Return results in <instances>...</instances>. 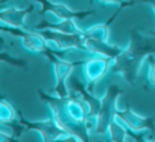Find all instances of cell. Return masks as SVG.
Returning <instances> with one entry per match:
<instances>
[{
  "instance_id": "15",
  "label": "cell",
  "mask_w": 155,
  "mask_h": 142,
  "mask_svg": "<svg viewBox=\"0 0 155 142\" xmlns=\"http://www.w3.org/2000/svg\"><path fill=\"white\" fill-rule=\"evenodd\" d=\"M19 118V111H16L14 108V105L11 102H8L5 99H2L0 101V122L5 124L18 122Z\"/></svg>"
},
{
  "instance_id": "10",
  "label": "cell",
  "mask_w": 155,
  "mask_h": 142,
  "mask_svg": "<svg viewBox=\"0 0 155 142\" xmlns=\"http://www.w3.org/2000/svg\"><path fill=\"white\" fill-rule=\"evenodd\" d=\"M34 10V4L25 8L5 7L0 11V25H7L12 27H26V18Z\"/></svg>"
},
{
  "instance_id": "12",
  "label": "cell",
  "mask_w": 155,
  "mask_h": 142,
  "mask_svg": "<svg viewBox=\"0 0 155 142\" xmlns=\"http://www.w3.org/2000/svg\"><path fill=\"white\" fill-rule=\"evenodd\" d=\"M34 30H44V29H52V30H59V32L64 33H83V29H80L76 25V21L70 19V21H56V22H49L46 19H42L40 23L33 26Z\"/></svg>"
},
{
  "instance_id": "8",
  "label": "cell",
  "mask_w": 155,
  "mask_h": 142,
  "mask_svg": "<svg viewBox=\"0 0 155 142\" xmlns=\"http://www.w3.org/2000/svg\"><path fill=\"white\" fill-rule=\"evenodd\" d=\"M41 5L40 12L42 14H52L54 16L56 21H78V19H84L86 16H90L94 14V8H88V10H82V11H76L70 8L68 5L63 4V3H56V2H51V0H31Z\"/></svg>"
},
{
  "instance_id": "6",
  "label": "cell",
  "mask_w": 155,
  "mask_h": 142,
  "mask_svg": "<svg viewBox=\"0 0 155 142\" xmlns=\"http://www.w3.org/2000/svg\"><path fill=\"white\" fill-rule=\"evenodd\" d=\"M40 32L42 33L45 40L48 41L49 47L54 52H57V55H60L61 52L71 51V49L84 51V47H83L84 36H83V33H64L52 29H44Z\"/></svg>"
},
{
  "instance_id": "2",
  "label": "cell",
  "mask_w": 155,
  "mask_h": 142,
  "mask_svg": "<svg viewBox=\"0 0 155 142\" xmlns=\"http://www.w3.org/2000/svg\"><path fill=\"white\" fill-rule=\"evenodd\" d=\"M37 94L41 99V101L45 102L49 107L51 115L56 118L59 122H61L63 124H65L70 129H72V126H82L84 129V122L88 116V112H90V107L79 96L70 94L67 97H60L54 93H46L42 89H38Z\"/></svg>"
},
{
  "instance_id": "1",
  "label": "cell",
  "mask_w": 155,
  "mask_h": 142,
  "mask_svg": "<svg viewBox=\"0 0 155 142\" xmlns=\"http://www.w3.org/2000/svg\"><path fill=\"white\" fill-rule=\"evenodd\" d=\"M151 54H155V33L134 27L128 45L112 60L110 72L121 75L128 85L134 86L139 79L143 62Z\"/></svg>"
},
{
  "instance_id": "9",
  "label": "cell",
  "mask_w": 155,
  "mask_h": 142,
  "mask_svg": "<svg viewBox=\"0 0 155 142\" xmlns=\"http://www.w3.org/2000/svg\"><path fill=\"white\" fill-rule=\"evenodd\" d=\"M116 116L134 133H142V131H151L155 134V119L151 116H142L132 111L129 105H125L124 109L118 108L116 111Z\"/></svg>"
},
{
  "instance_id": "14",
  "label": "cell",
  "mask_w": 155,
  "mask_h": 142,
  "mask_svg": "<svg viewBox=\"0 0 155 142\" xmlns=\"http://www.w3.org/2000/svg\"><path fill=\"white\" fill-rule=\"evenodd\" d=\"M107 134H109V140L110 141H113V142H124V141L128 140L129 129L117 118V116H114V119H113L112 124H110V127H109Z\"/></svg>"
},
{
  "instance_id": "7",
  "label": "cell",
  "mask_w": 155,
  "mask_h": 142,
  "mask_svg": "<svg viewBox=\"0 0 155 142\" xmlns=\"http://www.w3.org/2000/svg\"><path fill=\"white\" fill-rule=\"evenodd\" d=\"M112 60L113 59L110 57L95 55L82 62V72L84 77V82L90 90H93L98 81H101L110 71Z\"/></svg>"
},
{
  "instance_id": "4",
  "label": "cell",
  "mask_w": 155,
  "mask_h": 142,
  "mask_svg": "<svg viewBox=\"0 0 155 142\" xmlns=\"http://www.w3.org/2000/svg\"><path fill=\"white\" fill-rule=\"evenodd\" d=\"M124 90L117 83H110L105 90V94L101 97V108H99L98 116H97V124L94 133L98 135L107 134L109 127L116 116L117 108V100Z\"/></svg>"
},
{
  "instance_id": "11",
  "label": "cell",
  "mask_w": 155,
  "mask_h": 142,
  "mask_svg": "<svg viewBox=\"0 0 155 142\" xmlns=\"http://www.w3.org/2000/svg\"><path fill=\"white\" fill-rule=\"evenodd\" d=\"M83 47L84 51L88 54L93 55H101V56H106L110 59H114L123 51V47L114 45V44L109 43V41H101V40H95L91 37H84L83 40Z\"/></svg>"
},
{
  "instance_id": "19",
  "label": "cell",
  "mask_w": 155,
  "mask_h": 142,
  "mask_svg": "<svg viewBox=\"0 0 155 142\" xmlns=\"http://www.w3.org/2000/svg\"><path fill=\"white\" fill-rule=\"evenodd\" d=\"M140 3L148 4L151 8H153V11H154V14H155V0H140Z\"/></svg>"
},
{
  "instance_id": "18",
  "label": "cell",
  "mask_w": 155,
  "mask_h": 142,
  "mask_svg": "<svg viewBox=\"0 0 155 142\" xmlns=\"http://www.w3.org/2000/svg\"><path fill=\"white\" fill-rule=\"evenodd\" d=\"M101 4L104 5H107V4H117V5H121L125 3V0H98Z\"/></svg>"
},
{
  "instance_id": "20",
  "label": "cell",
  "mask_w": 155,
  "mask_h": 142,
  "mask_svg": "<svg viewBox=\"0 0 155 142\" xmlns=\"http://www.w3.org/2000/svg\"><path fill=\"white\" fill-rule=\"evenodd\" d=\"M7 2H10V0H2V4H4V3H7Z\"/></svg>"
},
{
  "instance_id": "5",
  "label": "cell",
  "mask_w": 155,
  "mask_h": 142,
  "mask_svg": "<svg viewBox=\"0 0 155 142\" xmlns=\"http://www.w3.org/2000/svg\"><path fill=\"white\" fill-rule=\"evenodd\" d=\"M45 57L49 60V63H51L52 67H53L54 78H56L53 93L60 97L70 96L71 93H70V88L67 86V79L70 78L74 67H75V66H82V62H67V60H64L60 55H57V52H54L53 49H52Z\"/></svg>"
},
{
  "instance_id": "3",
  "label": "cell",
  "mask_w": 155,
  "mask_h": 142,
  "mask_svg": "<svg viewBox=\"0 0 155 142\" xmlns=\"http://www.w3.org/2000/svg\"><path fill=\"white\" fill-rule=\"evenodd\" d=\"M18 122L27 130L37 131L41 135V140L45 142L52 141H83V138L75 131V130L67 127L59 122L56 118L51 115V118L45 120H29L21 112H19Z\"/></svg>"
},
{
  "instance_id": "17",
  "label": "cell",
  "mask_w": 155,
  "mask_h": 142,
  "mask_svg": "<svg viewBox=\"0 0 155 142\" xmlns=\"http://www.w3.org/2000/svg\"><path fill=\"white\" fill-rule=\"evenodd\" d=\"M0 56H2V60L3 62H7L8 64H11L12 67H27V63L25 62V60L22 59H15V57H8V55L5 54L4 51H2V54H0Z\"/></svg>"
},
{
  "instance_id": "16",
  "label": "cell",
  "mask_w": 155,
  "mask_h": 142,
  "mask_svg": "<svg viewBox=\"0 0 155 142\" xmlns=\"http://www.w3.org/2000/svg\"><path fill=\"white\" fill-rule=\"evenodd\" d=\"M148 63V72H147V81L150 85L155 86V54H151L147 57Z\"/></svg>"
},
{
  "instance_id": "13",
  "label": "cell",
  "mask_w": 155,
  "mask_h": 142,
  "mask_svg": "<svg viewBox=\"0 0 155 142\" xmlns=\"http://www.w3.org/2000/svg\"><path fill=\"white\" fill-rule=\"evenodd\" d=\"M112 19H107L104 23H95L93 26L87 27V29H83V36L84 37H91L95 38V40H101V41H109L110 37V23H112Z\"/></svg>"
}]
</instances>
